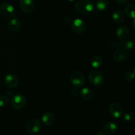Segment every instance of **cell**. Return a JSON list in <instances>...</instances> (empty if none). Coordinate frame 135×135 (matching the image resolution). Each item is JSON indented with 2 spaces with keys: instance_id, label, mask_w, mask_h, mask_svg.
Wrapping results in <instances>:
<instances>
[{
  "instance_id": "6da1fadb",
  "label": "cell",
  "mask_w": 135,
  "mask_h": 135,
  "mask_svg": "<svg viewBox=\"0 0 135 135\" xmlns=\"http://www.w3.org/2000/svg\"><path fill=\"white\" fill-rule=\"evenodd\" d=\"M75 9L80 14L88 15L94 10V5L90 0H79L75 5Z\"/></svg>"
},
{
  "instance_id": "7a4b0ae2",
  "label": "cell",
  "mask_w": 135,
  "mask_h": 135,
  "mask_svg": "<svg viewBox=\"0 0 135 135\" xmlns=\"http://www.w3.org/2000/svg\"><path fill=\"white\" fill-rule=\"evenodd\" d=\"M88 79L90 83L96 87L102 86L105 81L104 76L102 73L98 70L91 71L88 76Z\"/></svg>"
},
{
  "instance_id": "3957f363",
  "label": "cell",
  "mask_w": 135,
  "mask_h": 135,
  "mask_svg": "<svg viewBox=\"0 0 135 135\" xmlns=\"http://www.w3.org/2000/svg\"><path fill=\"white\" fill-rule=\"evenodd\" d=\"M70 81L75 88H80L83 86L85 82L84 74L80 71H75L70 76Z\"/></svg>"
},
{
  "instance_id": "277c9868",
  "label": "cell",
  "mask_w": 135,
  "mask_h": 135,
  "mask_svg": "<svg viewBox=\"0 0 135 135\" xmlns=\"http://www.w3.org/2000/svg\"><path fill=\"white\" fill-rule=\"evenodd\" d=\"M11 103L13 108L17 110H19L25 106L26 104V99L22 94H17L13 95Z\"/></svg>"
},
{
  "instance_id": "5b68a950",
  "label": "cell",
  "mask_w": 135,
  "mask_h": 135,
  "mask_svg": "<svg viewBox=\"0 0 135 135\" xmlns=\"http://www.w3.org/2000/svg\"><path fill=\"white\" fill-rule=\"evenodd\" d=\"M26 131L30 134H35L39 132L42 128V124L40 121L37 119H30V120L28 121L26 123Z\"/></svg>"
},
{
  "instance_id": "8992f818",
  "label": "cell",
  "mask_w": 135,
  "mask_h": 135,
  "mask_svg": "<svg viewBox=\"0 0 135 135\" xmlns=\"http://www.w3.org/2000/svg\"><path fill=\"white\" fill-rule=\"evenodd\" d=\"M109 113L115 119H119L123 115V108L119 103L113 102L108 108Z\"/></svg>"
},
{
  "instance_id": "52a82bcc",
  "label": "cell",
  "mask_w": 135,
  "mask_h": 135,
  "mask_svg": "<svg viewBox=\"0 0 135 135\" xmlns=\"http://www.w3.org/2000/svg\"><path fill=\"white\" fill-rule=\"evenodd\" d=\"M0 13L5 18H11L14 16L15 9L11 4L4 3L0 6Z\"/></svg>"
},
{
  "instance_id": "ba28073f",
  "label": "cell",
  "mask_w": 135,
  "mask_h": 135,
  "mask_svg": "<svg viewBox=\"0 0 135 135\" xmlns=\"http://www.w3.org/2000/svg\"><path fill=\"white\" fill-rule=\"evenodd\" d=\"M71 28L76 34H83L86 30L85 22L80 18H76L71 21Z\"/></svg>"
},
{
  "instance_id": "9c48e42d",
  "label": "cell",
  "mask_w": 135,
  "mask_h": 135,
  "mask_svg": "<svg viewBox=\"0 0 135 135\" xmlns=\"http://www.w3.org/2000/svg\"><path fill=\"white\" fill-rule=\"evenodd\" d=\"M19 7L24 13H29L34 9V4L32 0H20Z\"/></svg>"
},
{
  "instance_id": "30bf717a",
  "label": "cell",
  "mask_w": 135,
  "mask_h": 135,
  "mask_svg": "<svg viewBox=\"0 0 135 135\" xmlns=\"http://www.w3.org/2000/svg\"><path fill=\"white\" fill-rule=\"evenodd\" d=\"M113 59L117 62H123L127 59L128 53L127 50L123 48H118L113 52Z\"/></svg>"
},
{
  "instance_id": "8fae6325",
  "label": "cell",
  "mask_w": 135,
  "mask_h": 135,
  "mask_svg": "<svg viewBox=\"0 0 135 135\" xmlns=\"http://www.w3.org/2000/svg\"><path fill=\"white\" fill-rule=\"evenodd\" d=\"M18 78L15 75L13 74H8L5 76L4 79V83L8 88H15L18 84Z\"/></svg>"
},
{
  "instance_id": "7c38bea8",
  "label": "cell",
  "mask_w": 135,
  "mask_h": 135,
  "mask_svg": "<svg viewBox=\"0 0 135 135\" xmlns=\"http://www.w3.org/2000/svg\"><path fill=\"white\" fill-rule=\"evenodd\" d=\"M111 47H114V48L119 47V48L125 49V50H132L134 47V43L131 40H124L120 41L117 44L112 43V45H111Z\"/></svg>"
},
{
  "instance_id": "4fadbf2b",
  "label": "cell",
  "mask_w": 135,
  "mask_h": 135,
  "mask_svg": "<svg viewBox=\"0 0 135 135\" xmlns=\"http://www.w3.org/2000/svg\"><path fill=\"white\" fill-rule=\"evenodd\" d=\"M55 119V115L52 113L47 112L42 115V121L43 123L46 125V126H50V125H52L54 124Z\"/></svg>"
},
{
  "instance_id": "5bb4252c",
  "label": "cell",
  "mask_w": 135,
  "mask_h": 135,
  "mask_svg": "<svg viewBox=\"0 0 135 135\" xmlns=\"http://www.w3.org/2000/svg\"><path fill=\"white\" fill-rule=\"evenodd\" d=\"M116 35L118 39L125 40L129 35V30L127 26H121L117 28Z\"/></svg>"
},
{
  "instance_id": "9a60e30c",
  "label": "cell",
  "mask_w": 135,
  "mask_h": 135,
  "mask_svg": "<svg viewBox=\"0 0 135 135\" xmlns=\"http://www.w3.org/2000/svg\"><path fill=\"white\" fill-rule=\"evenodd\" d=\"M104 132L108 134H114L118 130L117 124L113 122H108L103 127Z\"/></svg>"
},
{
  "instance_id": "2e32d148",
  "label": "cell",
  "mask_w": 135,
  "mask_h": 135,
  "mask_svg": "<svg viewBox=\"0 0 135 135\" xmlns=\"http://www.w3.org/2000/svg\"><path fill=\"white\" fill-rule=\"evenodd\" d=\"M81 97L85 100H91L94 98V93L90 88L84 87L80 91Z\"/></svg>"
},
{
  "instance_id": "e0dca14e",
  "label": "cell",
  "mask_w": 135,
  "mask_h": 135,
  "mask_svg": "<svg viewBox=\"0 0 135 135\" xmlns=\"http://www.w3.org/2000/svg\"><path fill=\"white\" fill-rule=\"evenodd\" d=\"M21 22L17 18H11L8 22V27L13 32L18 31L20 28H21Z\"/></svg>"
},
{
  "instance_id": "ac0fdd59",
  "label": "cell",
  "mask_w": 135,
  "mask_h": 135,
  "mask_svg": "<svg viewBox=\"0 0 135 135\" xmlns=\"http://www.w3.org/2000/svg\"><path fill=\"white\" fill-rule=\"evenodd\" d=\"M112 18H113V21L115 22H116V23L121 24L125 21V14L121 11L116 10L113 13Z\"/></svg>"
},
{
  "instance_id": "d6986e66",
  "label": "cell",
  "mask_w": 135,
  "mask_h": 135,
  "mask_svg": "<svg viewBox=\"0 0 135 135\" xmlns=\"http://www.w3.org/2000/svg\"><path fill=\"white\" fill-rule=\"evenodd\" d=\"M91 66L93 68L98 69L103 64V59L100 55H95L91 59Z\"/></svg>"
},
{
  "instance_id": "ffe728a7",
  "label": "cell",
  "mask_w": 135,
  "mask_h": 135,
  "mask_svg": "<svg viewBox=\"0 0 135 135\" xmlns=\"http://www.w3.org/2000/svg\"><path fill=\"white\" fill-rule=\"evenodd\" d=\"M125 13L128 17L132 18L133 20L134 19L135 17V6L133 4L127 5L125 7Z\"/></svg>"
},
{
  "instance_id": "44dd1931",
  "label": "cell",
  "mask_w": 135,
  "mask_h": 135,
  "mask_svg": "<svg viewBox=\"0 0 135 135\" xmlns=\"http://www.w3.org/2000/svg\"><path fill=\"white\" fill-rule=\"evenodd\" d=\"M109 0H97L96 3V9L100 11H105L109 6Z\"/></svg>"
},
{
  "instance_id": "7402d4cb",
  "label": "cell",
  "mask_w": 135,
  "mask_h": 135,
  "mask_svg": "<svg viewBox=\"0 0 135 135\" xmlns=\"http://www.w3.org/2000/svg\"><path fill=\"white\" fill-rule=\"evenodd\" d=\"M123 118L125 121L128 123H132L135 119V114L134 112H129L125 113L123 116Z\"/></svg>"
},
{
  "instance_id": "603a6c76",
  "label": "cell",
  "mask_w": 135,
  "mask_h": 135,
  "mask_svg": "<svg viewBox=\"0 0 135 135\" xmlns=\"http://www.w3.org/2000/svg\"><path fill=\"white\" fill-rule=\"evenodd\" d=\"M134 72L133 71H129L125 73L124 75V80L127 82H131L134 79Z\"/></svg>"
},
{
  "instance_id": "cb8c5ba5",
  "label": "cell",
  "mask_w": 135,
  "mask_h": 135,
  "mask_svg": "<svg viewBox=\"0 0 135 135\" xmlns=\"http://www.w3.org/2000/svg\"><path fill=\"white\" fill-rule=\"evenodd\" d=\"M9 98L1 95L0 96V108H5L9 104Z\"/></svg>"
},
{
  "instance_id": "d4e9b609",
  "label": "cell",
  "mask_w": 135,
  "mask_h": 135,
  "mask_svg": "<svg viewBox=\"0 0 135 135\" xmlns=\"http://www.w3.org/2000/svg\"><path fill=\"white\" fill-rule=\"evenodd\" d=\"M71 93H72V95H73L74 96H76L79 94V90H78L77 88H75L71 90Z\"/></svg>"
},
{
  "instance_id": "484cf974",
  "label": "cell",
  "mask_w": 135,
  "mask_h": 135,
  "mask_svg": "<svg viewBox=\"0 0 135 135\" xmlns=\"http://www.w3.org/2000/svg\"><path fill=\"white\" fill-rule=\"evenodd\" d=\"M117 1V3L120 4V5H123V4L127 3L129 0H115Z\"/></svg>"
},
{
  "instance_id": "4316f807",
  "label": "cell",
  "mask_w": 135,
  "mask_h": 135,
  "mask_svg": "<svg viewBox=\"0 0 135 135\" xmlns=\"http://www.w3.org/2000/svg\"><path fill=\"white\" fill-rule=\"evenodd\" d=\"M96 135H109V134L106 133H105V132L100 131V132H98V133Z\"/></svg>"
},
{
  "instance_id": "83f0119b",
  "label": "cell",
  "mask_w": 135,
  "mask_h": 135,
  "mask_svg": "<svg viewBox=\"0 0 135 135\" xmlns=\"http://www.w3.org/2000/svg\"><path fill=\"white\" fill-rule=\"evenodd\" d=\"M67 1H75V0H67Z\"/></svg>"
},
{
  "instance_id": "f1b7e54d",
  "label": "cell",
  "mask_w": 135,
  "mask_h": 135,
  "mask_svg": "<svg viewBox=\"0 0 135 135\" xmlns=\"http://www.w3.org/2000/svg\"><path fill=\"white\" fill-rule=\"evenodd\" d=\"M34 135H39V134H34Z\"/></svg>"
}]
</instances>
